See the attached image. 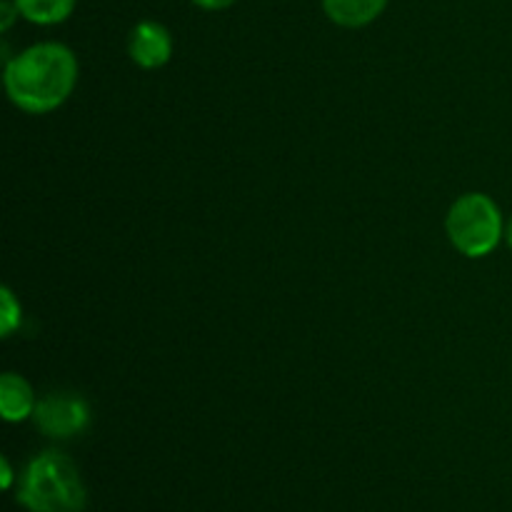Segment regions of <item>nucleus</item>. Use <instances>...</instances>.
<instances>
[{
    "label": "nucleus",
    "mask_w": 512,
    "mask_h": 512,
    "mask_svg": "<svg viewBox=\"0 0 512 512\" xmlns=\"http://www.w3.org/2000/svg\"><path fill=\"white\" fill-rule=\"evenodd\" d=\"M0 470H3V488L13 485V470H10L8 458H0Z\"/></svg>",
    "instance_id": "nucleus-12"
},
{
    "label": "nucleus",
    "mask_w": 512,
    "mask_h": 512,
    "mask_svg": "<svg viewBox=\"0 0 512 512\" xmlns=\"http://www.w3.org/2000/svg\"><path fill=\"white\" fill-rule=\"evenodd\" d=\"M33 420L50 438H73L88 425L90 408L80 395L50 393L35 405Z\"/></svg>",
    "instance_id": "nucleus-4"
},
{
    "label": "nucleus",
    "mask_w": 512,
    "mask_h": 512,
    "mask_svg": "<svg viewBox=\"0 0 512 512\" xmlns=\"http://www.w3.org/2000/svg\"><path fill=\"white\" fill-rule=\"evenodd\" d=\"M128 53L133 63L140 65V68H160L173 55V38H170L165 25L155 23V20H143L130 33Z\"/></svg>",
    "instance_id": "nucleus-5"
},
{
    "label": "nucleus",
    "mask_w": 512,
    "mask_h": 512,
    "mask_svg": "<svg viewBox=\"0 0 512 512\" xmlns=\"http://www.w3.org/2000/svg\"><path fill=\"white\" fill-rule=\"evenodd\" d=\"M450 243L468 258H483L493 253L503 235V215L493 198L483 193H468L450 208L448 220Z\"/></svg>",
    "instance_id": "nucleus-3"
},
{
    "label": "nucleus",
    "mask_w": 512,
    "mask_h": 512,
    "mask_svg": "<svg viewBox=\"0 0 512 512\" xmlns=\"http://www.w3.org/2000/svg\"><path fill=\"white\" fill-rule=\"evenodd\" d=\"M18 500L30 512H83L85 485L68 455L48 450L25 468Z\"/></svg>",
    "instance_id": "nucleus-2"
},
{
    "label": "nucleus",
    "mask_w": 512,
    "mask_h": 512,
    "mask_svg": "<svg viewBox=\"0 0 512 512\" xmlns=\"http://www.w3.org/2000/svg\"><path fill=\"white\" fill-rule=\"evenodd\" d=\"M35 405L38 403H35L33 388L20 375L5 373L0 378V415L8 423H20L25 418H33Z\"/></svg>",
    "instance_id": "nucleus-6"
},
{
    "label": "nucleus",
    "mask_w": 512,
    "mask_h": 512,
    "mask_svg": "<svg viewBox=\"0 0 512 512\" xmlns=\"http://www.w3.org/2000/svg\"><path fill=\"white\" fill-rule=\"evenodd\" d=\"M20 15L30 23L55 25L63 23L75 8V0H15Z\"/></svg>",
    "instance_id": "nucleus-8"
},
{
    "label": "nucleus",
    "mask_w": 512,
    "mask_h": 512,
    "mask_svg": "<svg viewBox=\"0 0 512 512\" xmlns=\"http://www.w3.org/2000/svg\"><path fill=\"white\" fill-rule=\"evenodd\" d=\"M388 0H323V10L343 28H363L385 10Z\"/></svg>",
    "instance_id": "nucleus-7"
},
{
    "label": "nucleus",
    "mask_w": 512,
    "mask_h": 512,
    "mask_svg": "<svg viewBox=\"0 0 512 512\" xmlns=\"http://www.w3.org/2000/svg\"><path fill=\"white\" fill-rule=\"evenodd\" d=\"M508 243H510V248H512V220H510V225H508Z\"/></svg>",
    "instance_id": "nucleus-13"
},
{
    "label": "nucleus",
    "mask_w": 512,
    "mask_h": 512,
    "mask_svg": "<svg viewBox=\"0 0 512 512\" xmlns=\"http://www.w3.org/2000/svg\"><path fill=\"white\" fill-rule=\"evenodd\" d=\"M193 3L200 5V8H205V10H223V8H230L235 0H193Z\"/></svg>",
    "instance_id": "nucleus-11"
},
{
    "label": "nucleus",
    "mask_w": 512,
    "mask_h": 512,
    "mask_svg": "<svg viewBox=\"0 0 512 512\" xmlns=\"http://www.w3.org/2000/svg\"><path fill=\"white\" fill-rule=\"evenodd\" d=\"M0 10H3V18H0V28L8 30L10 25H13V20L20 15V10H18V5H15V0H3V3H0Z\"/></svg>",
    "instance_id": "nucleus-10"
},
{
    "label": "nucleus",
    "mask_w": 512,
    "mask_h": 512,
    "mask_svg": "<svg viewBox=\"0 0 512 512\" xmlns=\"http://www.w3.org/2000/svg\"><path fill=\"white\" fill-rule=\"evenodd\" d=\"M78 60L60 43H38L5 65V93L25 113H50L73 93Z\"/></svg>",
    "instance_id": "nucleus-1"
},
{
    "label": "nucleus",
    "mask_w": 512,
    "mask_h": 512,
    "mask_svg": "<svg viewBox=\"0 0 512 512\" xmlns=\"http://www.w3.org/2000/svg\"><path fill=\"white\" fill-rule=\"evenodd\" d=\"M20 325V303L15 300L13 290H0V335L8 338L15 328Z\"/></svg>",
    "instance_id": "nucleus-9"
}]
</instances>
